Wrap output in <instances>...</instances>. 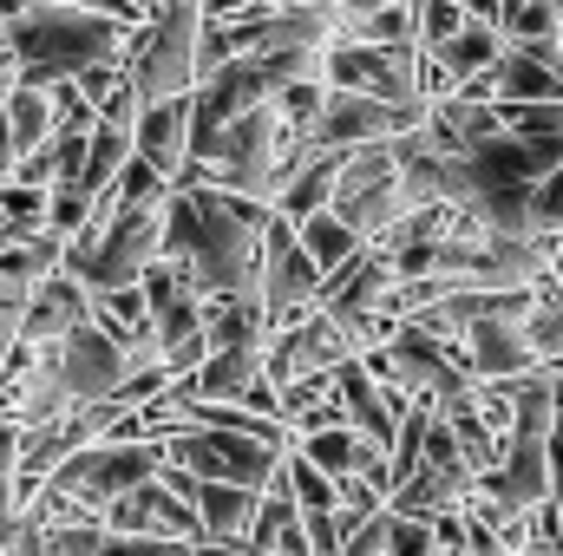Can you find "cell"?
I'll list each match as a JSON object with an SVG mask.
<instances>
[{
    "instance_id": "cell-1",
    "label": "cell",
    "mask_w": 563,
    "mask_h": 556,
    "mask_svg": "<svg viewBox=\"0 0 563 556\" xmlns=\"http://www.w3.org/2000/svg\"><path fill=\"white\" fill-rule=\"evenodd\" d=\"M7 40L20 53V79L53 86V79H79L92 66L125 59L132 26L99 7H79V0H33L20 20H7Z\"/></svg>"
},
{
    "instance_id": "cell-2",
    "label": "cell",
    "mask_w": 563,
    "mask_h": 556,
    "mask_svg": "<svg viewBox=\"0 0 563 556\" xmlns=\"http://www.w3.org/2000/svg\"><path fill=\"white\" fill-rule=\"evenodd\" d=\"M203 0H170L164 13H151L125 40V66L139 86V105L151 99H184L197 92V40H203Z\"/></svg>"
},
{
    "instance_id": "cell-3",
    "label": "cell",
    "mask_w": 563,
    "mask_h": 556,
    "mask_svg": "<svg viewBox=\"0 0 563 556\" xmlns=\"http://www.w3.org/2000/svg\"><path fill=\"white\" fill-rule=\"evenodd\" d=\"M347 230H361L367 243H380L407 210H413V197H407V170H400V151L394 138L387 144H361V151H347L341 157V177H334V203H328Z\"/></svg>"
},
{
    "instance_id": "cell-4",
    "label": "cell",
    "mask_w": 563,
    "mask_h": 556,
    "mask_svg": "<svg viewBox=\"0 0 563 556\" xmlns=\"http://www.w3.org/2000/svg\"><path fill=\"white\" fill-rule=\"evenodd\" d=\"M157 465H164V445H157V438H99V445L73 452L46 485L66 491L73 504H86V511L106 524V511H112L125 491H139L144 478H157Z\"/></svg>"
},
{
    "instance_id": "cell-5",
    "label": "cell",
    "mask_w": 563,
    "mask_h": 556,
    "mask_svg": "<svg viewBox=\"0 0 563 556\" xmlns=\"http://www.w3.org/2000/svg\"><path fill=\"white\" fill-rule=\"evenodd\" d=\"M164 458L184 465V471H197V478H223V485L263 491L282 471L288 445H269V438H256V432H223V425H184V432L164 438Z\"/></svg>"
},
{
    "instance_id": "cell-6",
    "label": "cell",
    "mask_w": 563,
    "mask_h": 556,
    "mask_svg": "<svg viewBox=\"0 0 563 556\" xmlns=\"http://www.w3.org/2000/svg\"><path fill=\"white\" fill-rule=\"evenodd\" d=\"M413 125H426V105H387V99L328 86V99H321L314 125L301 132V144L347 157V151H361V144H387V138H400V132H413Z\"/></svg>"
},
{
    "instance_id": "cell-7",
    "label": "cell",
    "mask_w": 563,
    "mask_h": 556,
    "mask_svg": "<svg viewBox=\"0 0 563 556\" xmlns=\"http://www.w3.org/2000/svg\"><path fill=\"white\" fill-rule=\"evenodd\" d=\"M321 79L341 86V92L387 99V105H426L420 99V46H361V40H334Z\"/></svg>"
},
{
    "instance_id": "cell-8",
    "label": "cell",
    "mask_w": 563,
    "mask_h": 556,
    "mask_svg": "<svg viewBox=\"0 0 563 556\" xmlns=\"http://www.w3.org/2000/svg\"><path fill=\"white\" fill-rule=\"evenodd\" d=\"M53 347H59V393H66V407L119 400V387L139 374L132 347H125L119 334H106L99 321L73 327V334H66V341H53Z\"/></svg>"
},
{
    "instance_id": "cell-9",
    "label": "cell",
    "mask_w": 563,
    "mask_h": 556,
    "mask_svg": "<svg viewBox=\"0 0 563 556\" xmlns=\"http://www.w3.org/2000/svg\"><path fill=\"white\" fill-rule=\"evenodd\" d=\"M525 308L518 314H485V321H472L465 334H459V367L478 380V387H498V380H525V374H538V354L525 347Z\"/></svg>"
},
{
    "instance_id": "cell-10",
    "label": "cell",
    "mask_w": 563,
    "mask_h": 556,
    "mask_svg": "<svg viewBox=\"0 0 563 556\" xmlns=\"http://www.w3.org/2000/svg\"><path fill=\"white\" fill-rule=\"evenodd\" d=\"M106 531H125V537H177V544H203V524L197 511L164 485V478H144L139 491H125L112 511H106Z\"/></svg>"
},
{
    "instance_id": "cell-11",
    "label": "cell",
    "mask_w": 563,
    "mask_h": 556,
    "mask_svg": "<svg viewBox=\"0 0 563 556\" xmlns=\"http://www.w3.org/2000/svg\"><path fill=\"white\" fill-rule=\"evenodd\" d=\"M190 92L184 99H151L139 105V119H132V151H139L144 164L157 170V177H184V164H190Z\"/></svg>"
},
{
    "instance_id": "cell-12",
    "label": "cell",
    "mask_w": 563,
    "mask_h": 556,
    "mask_svg": "<svg viewBox=\"0 0 563 556\" xmlns=\"http://www.w3.org/2000/svg\"><path fill=\"white\" fill-rule=\"evenodd\" d=\"M92 321V288L79 276H46L33 294H26V341H66L73 327Z\"/></svg>"
},
{
    "instance_id": "cell-13",
    "label": "cell",
    "mask_w": 563,
    "mask_h": 556,
    "mask_svg": "<svg viewBox=\"0 0 563 556\" xmlns=\"http://www.w3.org/2000/svg\"><path fill=\"white\" fill-rule=\"evenodd\" d=\"M525 347L538 354V367H563V281L558 269L531 281V308H525Z\"/></svg>"
},
{
    "instance_id": "cell-14",
    "label": "cell",
    "mask_w": 563,
    "mask_h": 556,
    "mask_svg": "<svg viewBox=\"0 0 563 556\" xmlns=\"http://www.w3.org/2000/svg\"><path fill=\"white\" fill-rule=\"evenodd\" d=\"M53 132H59V105H53V92L13 79V86H7V144H13L20 157H33Z\"/></svg>"
},
{
    "instance_id": "cell-15",
    "label": "cell",
    "mask_w": 563,
    "mask_h": 556,
    "mask_svg": "<svg viewBox=\"0 0 563 556\" xmlns=\"http://www.w3.org/2000/svg\"><path fill=\"white\" fill-rule=\"evenodd\" d=\"M334 177H341V151H308V164L276 190V210L288 223H308L314 210L334 203Z\"/></svg>"
},
{
    "instance_id": "cell-16",
    "label": "cell",
    "mask_w": 563,
    "mask_h": 556,
    "mask_svg": "<svg viewBox=\"0 0 563 556\" xmlns=\"http://www.w3.org/2000/svg\"><path fill=\"white\" fill-rule=\"evenodd\" d=\"M498 53H505V33H498V26H485V20H465L445 46H432V59L445 66V79H452V86H472L478 73H492V66H498Z\"/></svg>"
},
{
    "instance_id": "cell-17",
    "label": "cell",
    "mask_w": 563,
    "mask_h": 556,
    "mask_svg": "<svg viewBox=\"0 0 563 556\" xmlns=\"http://www.w3.org/2000/svg\"><path fill=\"white\" fill-rule=\"evenodd\" d=\"M295 452L314 465V471H328L334 485L341 478H354L361 471V458H367V438L341 419V425H314V432H295Z\"/></svg>"
},
{
    "instance_id": "cell-18",
    "label": "cell",
    "mask_w": 563,
    "mask_h": 556,
    "mask_svg": "<svg viewBox=\"0 0 563 556\" xmlns=\"http://www.w3.org/2000/svg\"><path fill=\"white\" fill-rule=\"evenodd\" d=\"M295 230H301V249H308V263H314L321 276H341V269L367 249V236H361V230H347L334 210H314V216H308V223H295Z\"/></svg>"
},
{
    "instance_id": "cell-19",
    "label": "cell",
    "mask_w": 563,
    "mask_h": 556,
    "mask_svg": "<svg viewBox=\"0 0 563 556\" xmlns=\"http://www.w3.org/2000/svg\"><path fill=\"white\" fill-rule=\"evenodd\" d=\"M132 157H139V151H132V125H106V119H99V125H92V144H86L79 190H92V197H99V190H112V184H119V170H125Z\"/></svg>"
},
{
    "instance_id": "cell-20",
    "label": "cell",
    "mask_w": 563,
    "mask_h": 556,
    "mask_svg": "<svg viewBox=\"0 0 563 556\" xmlns=\"http://www.w3.org/2000/svg\"><path fill=\"white\" fill-rule=\"evenodd\" d=\"M282 471H288V485H295L301 518H314V511H341V485H334L328 471H314L301 452H288V458H282Z\"/></svg>"
},
{
    "instance_id": "cell-21",
    "label": "cell",
    "mask_w": 563,
    "mask_h": 556,
    "mask_svg": "<svg viewBox=\"0 0 563 556\" xmlns=\"http://www.w3.org/2000/svg\"><path fill=\"white\" fill-rule=\"evenodd\" d=\"M531 236L538 243H558L563 236V164L531 184Z\"/></svg>"
},
{
    "instance_id": "cell-22",
    "label": "cell",
    "mask_w": 563,
    "mask_h": 556,
    "mask_svg": "<svg viewBox=\"0 0 563 556\" xmlns=\"http://www.w3.org/2000/svg\"><path fill=\"white\" fill-rule=\"evenodd\" d=\"M413 13H420V53L445 46V40H452V33L465 26V7H459V0H420Z\"/></svg>"
},
{
    "instance_id": "cell-23",
    "label": "cell",
    "mask_w": 563,
    "mask_h": 556,
    "mask_svg": "<svg viewBox=\"0 0 563 556\" xmlns=\"http://www.w3.org/2000/svg\"><path fill=\"white\" fill-rule=\"evenodd\" d=\"M387 556H439V544H432V524H426V518H394Z\"/></svg>"
},
{
    "instance_id": "cell-24",
    "label": "cell",
    "mask_w": 563,
    "mask_h": 556,
    "mask_svg": "<svg viewBox=\"0 0 563 556\" xmlns=\"http://www.w3.org/2000/svg\"><path fill=\"white\" fill-rule=\"evenodd\" d=\"M387 537H394V511H380V518H367L361 531H347L341 556H387Z\"/></svg>"
},
{
    "instance_id": "cell-25",
    "label": "cell",
    "mask_w": 563,
    "mask_h": 556,
    "mask_svg": "<svg viewBox=\"0 0 563 556\" xmlns=\"http://www.w3.org/2000/svg\"><path fill=\"white\" fill-rule=\"evenodd\" d=\"M20 445H26V425L0 413V485H13V471H20Z\"/></svg>"
},
{
    "instance_id": "cell-26",
    "label": "cell",
    "mask_w": 563,
    "mask_h": 556,
    "mask_svg": "<svg viewBox=\"0 0 563 556\" xmlns=\"http://www.w3.org/2000/svg\"><path fill=\"white\" fill-rule=\"evenodd\" d=\"M7 243H13V236H7V230H0V249H7Z\"/></svg>"
},
{
    "instance_id": "cell-27",
    "label": "cell",
    "mask_w": 563,
    "mask_h": 556,
    "mask_svg": "<svg viewBox=\"0 0 563 556\" xmlns=\"http://www.w3.org/2000/svg\"><path fill=\"white\" fill-rule=\"evenodd\" d=\"M551 7H558V20H563V0H551Z\"/></svg>"
},
{
    "instance_id": "cell-28",
    "label": "cell",
    "mask_w": 563,
    "mask_h": 556,
    "mask_svg": "<svg viewBox=\"0 0 563 556\" xmlns=\"http://www.w3.org/2000/svg\"><path fill=\"white\" fill-rule=\"evenodd\" d=\"M400 7H420V0H400Z\"/></svg>"
},
{
    "instance_id": "cell-29",
    "label": "cell",
    "mask_w": 563,
    "mask_h": 556,
    "mask_svg": "<svg viewBox=\"0 0 563 556\" xmlns=\"http://www.w3.org/2000/svg\"><path fill=\"white\" fill-rule=\"evenodd\" d=\"M0 556H7V551H0Z\"/></svg>"
}]
</instances>
